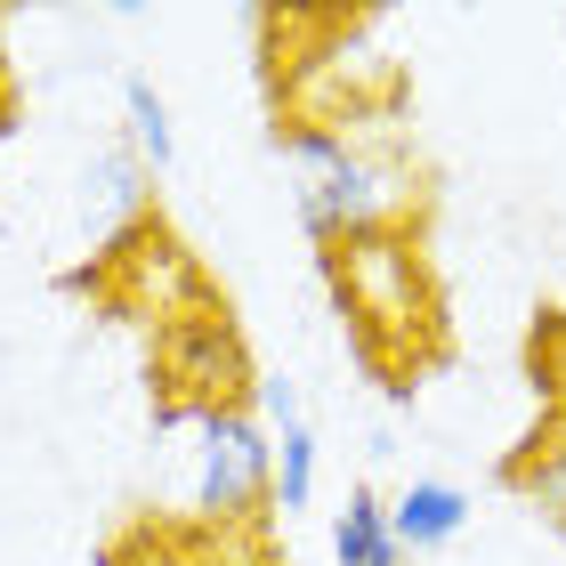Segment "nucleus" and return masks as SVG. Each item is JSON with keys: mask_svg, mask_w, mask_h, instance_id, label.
Returning <instances> with one entry per match:
<instances>
[{"mask_svg": "<svg viewBox=\"0 0 566 566\" xmlns=\"http://www.w3.org/2000/svg\"><path fill=\"white\" fill-rule=\"evenodd\" d=\"M275 154L300 178V227L324 251H340L356 235H389L405 227V211H421V187L397 163H380L373 146H356L332 122H275Z\"/></svg>", "mask_w": 566, "mask_h": 566, "instance_id": "1", "label": "nucleus"}, {"mask_svg": "<svg viewBox=\"0 0 566 566\" xmlns=\"http://www.w3.org/2000/svg\"><path fill=\"white\" fill-rule=\"evenodd\" d=\"M332 283H340V307L356 316L373 356H397L405 340H429L437 332V300H429V268L405 227L389 235H356L332 251Z\"/></svg>", "mask_w": 566, "mask_h": 566, "instance_id": "2", "label": "nucleus"}, {"mask_svg": "<svg viewBox=\"0 0 566 566\" xmlns=\"http://www.w3.org/2000/svg\"><path fill=\"white\" fill-rule=\"evenodd\" d=\"M275 502V437L235 413V405H211L202 413V478H195V510L202 518H251V510Z\"/></svg>", "mask_w": 566, "mask_h": 566, "instance_id": "3", "label": "nucleus"}, {"mask_svg": "<svg viewBox=\"0 0 566 566\" xmlns=\"http://www.w3.org/2000/svg\"><path fill=\"white\" fill-rule=\"evenodd\" d=\"M461 526H470V494L446 485V478H413V485L389 502V543H397L405 558H413V551H446Z\"/></svg>", "mask_w": 566, "mask_h": 566, "instance_id": "4", "label": "nucleus"}, {"mask_svg": "<svg viewBox=\"0 0 566 566\" xmlns=\"http://www.w3.org/2000/svg\"><path fill=\"white\" fill-rule=\"evenodd\" d=\"M510 485H518L534 510H551V518L566 526V397L543 413V429L526 437V453L510 461Z\"/></svg>", "mask_w": 566, "mask_h": 566, "instance_id": "5", "label": "nucleus"}, {"mask_svg": "<svg viewBox=\"0 0 566 566\" xmlns=\"http://www.w3.org/2000/svg\"><path fill=\"white\" fill-rule=\"evenodd\" d=\"M332 566H405V551L389 543V502L373 485H348L340 518H332Z\"/></svg>", "mask_w": 566, "mask_h": 566, "instance_id": "6", "label": "nucleus"}, {"mask_svg": "<svg viewBox=\"0 0 566 566\" xmlns=\"http://www.w3.org/2000/svg\"><path fill=\"white\" fill-rule=\"evenodd\" d=\"M122 106H130V154L146 163V178H163V170L178 163V130H170L163 90H154L146 73H130V82H122Z\"/></svg>", "mask_w": 566, "mask_h": 566, "instance_id": "7", "label": "nucleus"}, {"mask_svg": "<svg viewBox=\"0 0 566 566\" xmlns=\"http://www.w3.org/2000/svg\"><path fill=\"white\" fill-rule=\"evenodd\" d=\"M275 510L283 518H300L307 502H316V429L307 421H275Z\"/></svg>", "mask_w": 566, "mask_h": 566, "instance_id": "8", "label": "nucleus"}, {"mask_svg": "<svg viewBox=\"0 0 566 566\" xmlns=\"http://www.w3.org/2000/svg\"><path fill=\"white\" fill-rule=\"evenodd\" d=\"M9 106H17V90H9V65H0V130H9Z\"/></svg>", "mask_w": 566, "mask_h": 566, "instance_id": "9", "label": "nucleus"}]
</instances>
